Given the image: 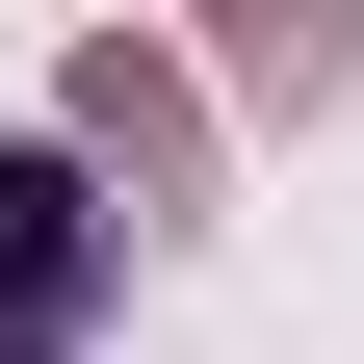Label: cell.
<instances>
[{
  "instance_id": "obj_1",
  "label": "cell",
  "mask_w": 364,
  "mask_h": 364,
  "mask_svg": "<svg viewBox=\"0 0 364 364\" xmlns=\"http://www.w3.org/2000/svg\"><path fill=\"white\" fill-rule=\"evenodd\" d=\"M105 338V208L78 156H0V364H78Z\"/></svg>"
}]
</instances>
